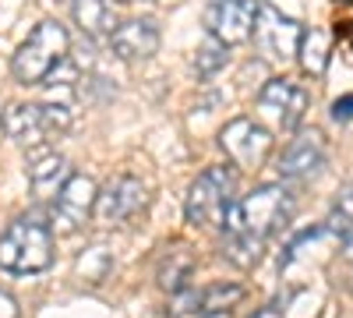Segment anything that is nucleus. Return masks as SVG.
<instances>
[{"instance_id": "19", "label": "nucleus", "mask_w": 353, "mask_h": 318, "mask_svg": "<svg viewBox=\"0 0 353 318\" xmlns=\"http://www.w3.org/2000/svg\"><path fill=\"white\" fill-rule=\"evenodd\" d=\"M244 297H248V290H244L241 283H212V286H205L201 297H198V318L226 315V311L237 308Z\"/></svg>"}, {"instance_id": "16", "label": "nucleus", "mask_w": 353, "mask_h": 318, "mask_svg": "<svg viewBox=\"0 0 353 318\" xmlns=\"http://www.w3.org/2000/svg\"><path fill=\"white\" fill-rule=\"evenodd\" d=\"M71 18L78 25V32L96 39V36H113V28L121 25L113 14V4L106 0H74L71 4Z\"/></svg>"}, {"instance_id": "6", "label": "nucleus", "mask_w": 353, "mask_h": 318, "mask_svg": "<svg viewBox=\"0 0 353 318\" xmlns=\"http://www.w3.org/2000/svg\"><path fill=\"white\" fill-rule=\"evenodd\" d=\"M219 149L226 152L230 166L258 170V166H265V159L272 152V131L251 117H237L219 131Z\"/></svg>"}, {"instance_id": "20", "label": "nucleus", "mask_w": 353, "mask_h": 318, "mask_svg": "<svg viewBox=\"0 0 353 318\" xmlns=\"http://www.w3.org/2000/svg\"><path fill=\"white\" fill-rule=\"evenodd\" d=\"M110 272H113V251H110L106 244H92V248H85V251L74 258V279H78V283L99 286Z\"/></svg>"}, {"instance_id": "21", "label": "nucleus", "mask_w": 353, "mask_h": 318, "mask_svg": "<svg viewBox=\"0 0 353 318\" xmlns=\"http://www.w3.org/2000/svg\"><path fill=\"white\" fill-rule=\"evenodd\" d=\"M226 61H230V46H223L219 39L209 36L194 53V71H198V78H212L216 71L226 68Z\"/></svg>"}, {"instance_id": "13", "label": "nucleus", "mask_w": 353, "mask_h": 318, "mask_svg": "<svg viewBox=\"0 0 353 318\" xmlns=\"http://www.w3.org/2000/svg\"><path fill=\"white\" fill-rule=\"evenodd\" d=\"M321 166H325V141H321L318 131L297 135L286 146V152L279 156V163H276L283 181H307Z\"/></svg>"}, {"instance_id": "15", "label": "nucleus", "mask_w": 353, "mask_h": 318, "mask_svg": "<svg viewBox=\"0 0 353 318\" xmlns=\"http://www.w3.org/2000/svg\"><path fill=\"white\" fill-rule=\"evenodd\" d=\"M194 269H198V258L188 244H173L163 251L159 258V266H156V283H159V290H166L170 297L173 294H181L191 286L194 279Z\"/></svg>"}, {"instance_id": "5", "label": "nucleus", "mask_w": 353, "mask_h": 318, "mask_svg": "<svg viewBox=\"0 0 353 318\" xmlns=\"http://www.w3.org/2000/svg\"><path fill=\"white\" fill-rule=\"evenodd\" d=\"M96 198H99V184L88 173H71L64 181V188L57 191V198L50 201L46 212V226L53 237H74L78 230H85V223L96 212Z\"/></svg>"}, {"instance_id": "10", "label": "nucleus", "mask_w": 353, "mask_h": 318, "mask_svg": "<svg viewBox=\"0 0 353 318\" xmlns=\"http://www.w3.org/2000/svg\"><path fill=\"white\" fill-rule=\"evenodd\" d=\"M301 32L304 28L293 21L290 14H283L279 8H272V4H265L261 0V8H258V14H254V43L261 46V53L265 57H293L297 53V43H301Z\"/></svg>"}, {"instance_id": "27", "label": "nucleus", "mask_w": 353, "mask_h": 318, "mask_svg": "<svg viewBox=\"0 0 353 318\" xmlns=\"http://www.w3.org/2000/svg\"><path fill=\"white\" fill-rule=\"evenodd\" d=\"M106 4H134V0H106Z\"/></svg>"}, {"instance_id": "7", "label": "nucleus", "mask_w": 353, "mask_h": 318, "mask_svg": "<svg viewBox=\"0 0 353 318\" xmlns=\"http://www.w3.org/2000/svg\"><path fill=\"white\" fill-rule=\"evenodd\" d=\"M145 206H149V188L138 177H131V173H121L99 191L92 219L99 226H128L131 219L145 212Z\"/></svg>"}, {"instance_id": "9", "label": "nucleus", "mask_w": 353, "mask_h": 318, "mask_svg": "<svg viewBox=\"0 0 353 318\" xmlns=\"http://www.w3.org/2000/svg\"><path fill=\"white\" fill-rule=\"evenodd\" d=\"M258 106L265 117H272V124L279 131H297V124L307 113V89H301L290 78H272L261 85L258 92Z\"/></svg>"}, {"instance_id": "18", "label": "nucleus", "mask_w": 353, "mask_h": 318, "mask_svg": "<svg viewBox=\"0 0 353 318\" xmlns=\"http://www.w3.org/2000/svg\"><path fill=\"white\" fill-rule=\"evenodd\" d=\"M223 258L233 266V269H254L261 262V251H265V241L254 237V234H244V230H223V244H219Z\"/></svg>"}, {"instance_id": "28", "label": "nucleus", "mask_w": 353, "mask_h": 318, "mask_svg": "<svg viewBox=\"0 0 353 318\" xmlns=\"http://www.w3.org/2000/svg\"><path fill=\"white\" fill-rule=\"evenodd\" d=\"M209 318H230V311H226V315H209Z\"/></svg>"}, {"instance_id": "12", "label": "nucleus", "mask_w": 353, "mask_h": 318, "mask_svg": "<svg viewBox=\"0 0 353 318\" xmlns=\"http://www.w3.org/2000/svg\"><path fill=\"white\" fill-rule=\"evenodd\" d=\"M159 25L152 18H128L113 28L110 36V46L121 61L134 64V61H149V57L159 50Z\"/></svg>"}, {"instance_id": "23", "label": "nucleus", "mask_w": 353, "mask_h": 318, "mask_svg": "<svg viewBox=\"0 0 353 318\" xmlns=\"http://www.w3.org/2000/svg\"><path fill=\"white\" fill-rule=\"evenodd\" d=\"M198 297H201V290H194V286H188V290H181V294H173L170 297V318H198Z\"/></svg>"}, {"instance_id": "25", "label": "nucleus", "mask_w": 353, "mask_h": 318, "mask_svg": "<svg viewBox=\"0 0 353 318\" xmlns=\"http://www.w3.org/2000/svg\"><path fill=\"white\" fill-rule=\"evenodd\" d=\"M0 318H21V308H18L14 294H8V290H0Z\"/></svg>"}, {"instance_id": "1", "label": "nucleus", "mask_w": 353, "mask_h": 318, "mask_svg": "<svg viewBox=\"0 0 353 318\" xmlns=\"http://www.w3.org/2000/svg\"><path fill=\"white\" fill-rule=\"evenodd\" d=\"M71 36L57 18H43L11 57V74L18 85H46V78L68 61Z\"/></svg>"}, {"instance_id": "22", "label": "nucleus", "mask_w": 353, "mask_h": 318, "mask_svg": "<svg viewBox=\"0 0 353 318\" xmlns=\"http://www.w3.org/2000/svg\"><path fill=\"white\" fill-rule=\"evenodd\" d=\"M350 226H353V188H343L336 195V201H332V212H329L325 230H336V234L343 237Z\"/></svg>"}, {"instance_id": "17", "label": "nucleus", "mask_w": 353, "mask_h": 318, "mask_svg": "<svg viewBox=\"0 0 353 318\" xmlns=\"http://www.w3.org/2000/svg\"><path fill=\"white\" fill-rule=\"evenodd\" d=\"M329 50H332V39H329L325 28H304L293 57H297V64L307 78H321L329 68Z\"/></svg>"}, {"instance_id": "2", "label": "nucleus", "mask_w": 353, "mask_h": 318, "mask_svg": "<svg viewBox=\"0 0 353 318\" xmlns=\"http://www.w3.org/2000/svg\"><path fill=\"white\" fill-rule=\"evenodd\" d=\"M53 266V234L46 216H21L0 234V269L14 276H36Z\"/></svg>"}, {"instance_id": "29", "label": "nucleus", "mask_w": 353, "mask_h": 318, "mask_svg": "<svg viewBox=\"0 0 353 318\" xmlns=\"http://www.w3.org/2000/svg\"><path fill=\"white\" fill-rule=\"evenodd\" d=\"M57 4H74V0H57Z\"/></svg>"}, {"instance_id": "14", "label": "nucleus", "mask_w": 353, "mask_h": 318, "mask_svg": "<svg viewBox=\"0 0 353 318\" xmlns=\"http://www.w3.org/2000/svg\"><path fill=\"white\" fill-rule=\"evenodd\" d=\"M0 131H4L11 141H18V146H25L28 152L50 141L39 103H8L4 110H0Z\"/></svg>"}, {"instance_id": "24", "label": "nucleus", "mask_w": 353, "mask_h": 318, "mask_svg": "<svg viewBox=\"0 0 353 318\" xmlns=\"http://www.w3.org/2000/svg\"><path fill=\"white\" fill-rule=\"evenodd\" d=\"M332 121H339V124L353 121V92H350V96H339V99L332 103Z\"/></svg>"}, {"instance_id": "26", "label": "nucleus", "mask_w": 353, "mask_h": 318, "mask_svg": "<svg viewBox=\"0 0 353 318\" xmlns=\"http://www.w3.org/2000/svg\"><path fill=\"white\" fill-rule=\"evenodd\" d=\"M339 241H343V258H346V262H353V226L346 230Z\"/></svg>"}, {"instance_id": "11", "label": "nucleus", "mask_w": 353, "mask_h": 318, "mask_svg": "<svg viewBox=\"0 0 353 318\" xmlns=\"http://www.w3.org/2000/svg\"><path fill=\"white\" fill-rule=\"evenodd\" d=\"M25 173H28V188H32V195H36L39 201H53L57 191L64 188V181L71 177V166H68V159L57 152V149L39 146V149L28 152Z\"/></svg>"}, {"instance_id": "4", "label": "nucleus", "mask_w": 353, "mask_h": 318, "mask_svg": "<svg viewBox=\"0 0 353 318\" xmlns=\"http://www.w3.org/2000/svg\"><path fill=\"white\" fill-rule=\"evenodd\" d=\"M233 206H237V166L216 163L191 181L188 198H184V216L198 230L223 226V219Z\"/></svg>"}, {"instance_id": "3", "label": "nucleus", "mask_w": 353, "mask_h": 318, "mask_svg": "<svg viewBox=\"0 0 353 318\" xmlns=\"http://www.w3.org/2000/svg\"><path fill=\"white\" fill-rule=\"evenodd\" d=\"M293 195L286 184H258L251 195H244L223 219V230H244L261 241H269L279 226L290 223L293 216Z\"/></svg>"}, {"instance_id": "8", "label": "nucleus", "mask_w": 353, "mask_h": 318, "mask_svg": "<svg viewBox=\"0 0 353 318\" xmlns=\"http://www.w3.org/2000/svg\"><path fill=\"white\" fill-rule=\"evenodd\" d=\"M261 0H212L205 11V28L223 46H241L254 36V14Z\"/></svg>"}]
</instances>
